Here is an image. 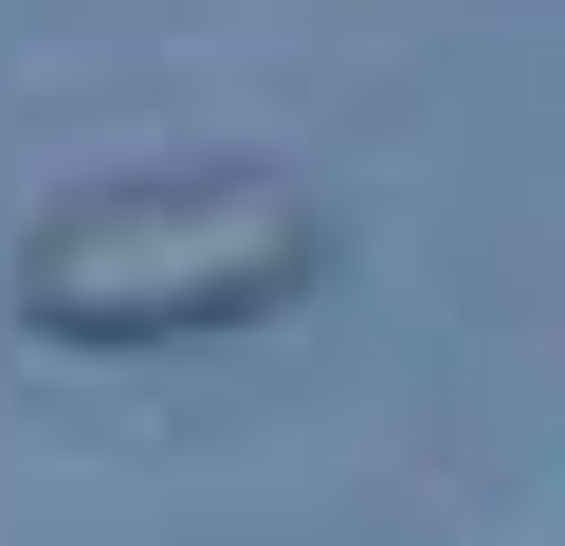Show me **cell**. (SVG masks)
I'll return each mask as SVG.
<instances>
[{"mask_svg": "<svg viewBox=\"0 0 565 546\" xmlns=\"http://www.w3.org/2000/svg\"><path fill=\"white\" fill-rule=\"evenodd\" d=\"M329 274V201L256 146H164V164L55 182L19 218V328L38 346H201V328H256Z\"/></svg>", "mask_w": 565, "mask_h": 546, "instance_id": "1", "label": "cell"}]
</instances>
